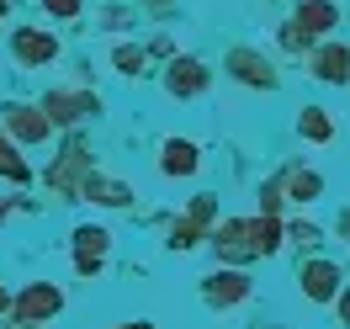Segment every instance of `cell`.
I'll use <instances>...</instances> for the list:
<instances>
[{
	"label": "cell",
	"instance_id": "1",
	"mask_svg": "<svg viewBox=\"0 0 350 329\" xmlns=\"http://www.w3.org/2000/svg\"><path fill=\"white\" fill-rule=\"evenodd\" d=\"M11 319H22V324H53L59 313H64V287L59 282H27L22 292H11V308H5Z\"/></svg>",
	"mask_w": 350,
	"mask_h": 329
},
{
	"label": "cell",
	"instance_id": "2",
	"mask_svg": "<svg viewBox=\"0 0 350 329\" xmlns=\"http://www.w3.org/2000/svg\"><path fill=\"white\" fill-rule=\"evenodd\" d=\"M38 107H43L48 128H80L85 117L101 111V96H96V90H48Z\"/></svg>",
	"mask_w": 350,
	"mask_h": 329
},
{
	"label": "cell",
	"instance_id": "3",
	"mask_svg": "<svg viewBox=\"0 0 350 329\" xmlns=\"http://www.w3.org/2000/svg\"><path fill=\"white\" fill-rule=\"evenodd\" d=\"M0 128L11 133L22 149H38V144H48V138H53V128H48V117H43V107H38V101H5Z\"/></svg>",
	"mask_w": 350,
	"mask_h": 329
},
{
	"label": "cell",
	"instance_id": "4",
	"mask_svg": "<svg viewBox=\"0 0 350 329\" xmlns=\"http://www.w3.org/2000/svg\"><path fill=\"white\" fill-rule=\"evenodd\" d=\"M85 170H90V149H85V138H69L64 154L48 165V176H43V181H48V192H53L59 202H75V186H80V176H85Z\"/></svg>",
	"mask_w": 350,
	"mask_h": 329
},
{
	"label": "cell",
	"instance_id": "5",
	"mask_svg": "<svg viewBox=\"0 0 350 329\" xmlns=\"http://www.w3.org/2000/svg\"><path fill=\"white\" fill-rule=\"evenodd\" d=\"M223 69H228L239 85H250V90H276V85H282V75H276V64H271V53H260V48H228Z\"/></svg>",
	"mask_w": 350,
	"mask_h": 329
},
{
	"label": "cell",
	"instance_id": "6",
	"mask_svg": "<svg viewBox=\"0 0 350 329\" xmlns=\"http://www.w3.org/2000/svg\"><path fill=\"white\" fill-rule=\"evenodd\" d=\"M69 250H75V271L80 276H101V265L111 255V228L107 223H80L69 234Z\"/></svg>",
	"mask_w": 350,
	"mask_h": 329
},
{
	"label": "cell",
	"instance_id": "7",
	"mask_svg": "<svg viewBox=\"0 0 350 329\" xmlns=\"http://www.w3.org/2000/svg\"><path fill=\"white\" fill-rule=\"evenodd\" d=\"M250 292H255V282L239 265H218V271L202 276V303L207 308H239V303H250Z\"/></svg>",
	"mask_w": 350,
	"mask_h": 329
},
{
	"label": "cell",
	"instance_id": "8",
	"mask_svg": "<svg viewBox=\"0 0 350 329\" xmlns=\"http://www.w3.org/2000/svg\"><path fill=\"white\" fill-rule=\"evenodd\" d=\"M345 287V271L340 261H324V255H308L297 265V292H303L308 303H334V292Z\"/></svg>",
	"mask_w": 350,
	"mask_h": 329
},
{
	"label": "cell",
	"instance_id": "9",
	"mask_svg": "<svg viewBox=\"0 0 350 329\" xmlns=\"http://www.w3.org/2000/svg\"><path fill=\"white\" fill-rule=\"evenodd\" d=\"M11 59L22 69H43L59 59V32L53 27H16L11 32Z\"/></svg>",
	"mask_w": 350,
	"mask_h": 329
},
{
	"label": "cell",
	"instance_id": "10",
	"mask_svg": "<svg viewBox=\"0 0 350 329\" xmlns=\"http://www.w3.org/2000/svg\"><path fill=\"white\" fill-rule=\"evenodd\" d=\"M308 75L313 80H324V85H345L350 80V48L329 32V38H319V43L308 48Z\"/></svg>",
	"mask_w": 350,
	"mask_h": 329
},
{
	"label": "cell",
	"instance_id": "11",
	"mask_svg": "<svg viewBox=\"0 0 350 329\" xmlns=\"http://www.w3.org/2000/svg\"><path fill=\"white\" fill-rule=\"evenodd\" d=\"M133 192L128 181H117V176H101L96 165H90L85 176H80V186H75V202H96V207H133Z\"/></svg>",
	"mask_w": 350,
	"mask_h": 329
},
{
	"label": "cell",
	"instance_id": "12",
	"mask_svg": "<svg viewBox=\"0 0 350 329\" xmlns=\"http://www.w3.org/2000/svg\"><path fill=\"white\" fill-rule=\"evenodd\" d=\"M197 170H202V144H197V138L170 133V138L159 144V176H165V181H180V176H197Z\"/></svg>",
	"mask_w": 350,
	"mask_h": 329
},
{
	"label": "cell",
	"instance_id": "13",
	"mask_svg": "<svg viewBox=\"0 0 350 329\" xmlns=\"http://www.w3.org/2000/svg\"><path fill=\"white\" fill-rule=\"evenodd\" d=\"M207 244H213V255H218L223 265L255 261V255H250V239H244V218H213V228H207Z\"/></svg>",
	"mask_w": 350,
	"mask_h": 329
},
{
	"label": "cell",
	"instance_id": "14",
	"mask_svg": "<svg viewBox=\"0 0 350 329\" xmlns=\"http://www.w3.org/2000/svg\"><path fill=\"white\" fill-rule=\"evenodd\" d=\"M244 239H250V255H255V261L282 255V244H286L282 213H255V218H244Z\"/></svg>",
	"mask_w": 350,
	"mask_h": 329
},
{
	"label": "cell",
	"instance_id": "15",
	"mask_svg": "<svg viewBox=\"0 0 350 329\" xmlns=\"http://www.w3.org/2000/svg\"><path fill=\"white\" fill-rule=\"evenodd\" d=\"M207 85H213V69L202 64V59H180V53L170 59V69H165V90L170 96L186 101V96H202Z\"/></svg>",
	"mask_w": 350,
	"mask_h": 329
},
{
	"label": "cell",
	"instance_id": "16",
	"mask_svg": "<svg viewBox=\"0 0 350 329\" xmlns=\"http://www.w3.org/2000/svg\"><path fill=\"white\" fill-rule=\"evenodd\" d=\"M292 22L303 27L308 38H329L340 27V5L334 0H292Z\"/></svg>",
	"mask_w": 350,
	"mask_h": 329
},
{
	"label": "cell",
	"instance_id": "17",
	"mask_svg": "<svg viewBox=\"0 0 350 329\" xmlns=\"http://www.w3.org/2000/svg\"><path fill=\"white\" fill-rule=\"evenodd\" d=\"M282 197L297 202V207H308V202L324 197V176H319V170H286L282 176Z\"/></svg>",
	"mask_w": 350,
	"mask_h": 329
},
{
	"label": "cell",
	"instance_id": "18",
	"mask_svg": "<svg viewBox=\"0 0 350 329\" xmlns=\"http://www.w3.org/2000/svg\"><path fill=\"white\" fill-rule=\"evenodd\" d=\"M0 181H16V186H27V181H32V165H27L22 144H16L5 128H0Z\"/></svg>",
	"mask_w": 350,
	"mask_h": 329
},
{
	"label": "cell",
	"instance_id": "19",
	"mask_svg": "<svg viewBox=\"0 0 350 329\" xmlns=\"http://www.w3.org/2000/svg\"><path fill=\"white\" fill-rule=\"evenodd\" d=\"M297 133H303L308 144H334V117H329V107H303L297 111Z\"/></svg>",
	"mask_w": 350,
	"mask_h": 329
},
{
	"label": "cell",
	"instance_id": "20",
	"mask_svg": "<svg viewBox=\"0 0 350 329\" xmlns=\"http://www.w3.org/2000/svg\"><path fill=\"white\" fill-rule=\"evenodd\" d=\"M165 244H170V250H180V255H191V250H202V244H207V228H202V223H191V218H170Z\"/></svg>",
	"mask_w": 350,
	"mask_h": 329
},
{
	"label": "cell",
	"instance_id": "21",
	"mask_svg": "<svg viewBox=\"0 0 350 329\" xmlns=\"http://www.w3.org/2000/svg\"><path fill=\"white\" fill-rule=\"evenodd\" d=\"M144 64H149V48H138V43L111 48V69H117V75H144Z\"/></svg>",
	"mask_w": 350,
	"mask_h": 329
},
{
	"label": "cell",
	"instance_id": "22",
	"mask_svg": "<svg viewBox=\"0 0 350 329\" xmlns=\"http://www.w3.org/2000/svg\"><path fill=\"white\" fill-rule=\"evenodd\" d=\"M282 228H286V239L303 244V250H319V244H324V228L313 218H292V223H282Z\"/></svg>",
	"mask_w": 350,
	"mask_h": 329
},
{
	"label": "cell",
	"instance_id": "23",
	"mask_svg": "<svg viewBox=\"0 0 350 329\" xmlns=\"http://www.w3.org/2000/svg\"><path fill=\"white\" fill-rule=\"evenodd\" d=\"M276 43H282L286 53H308V48L319 43V38H308V32H303L297 22H282V32H276Z\"/></svg>",
	"mask_w": 350,
	"mask_h": 329
},
{
	"label": "cell",
	"instance_id": "24",
	"mask_svg": "<svg viewBox=\"0 0 350 329\" xmlns=\"http://www.w3.org/2000/svg\"><path fill=\"white\" fill-rule=\"evenodd\" d=\"M186 218L207 228V223L218 218V197H213V192H202V197H191V202H186Z\"/></svg>",
	"mask_w": 350,
	"mask_h": 329
},
{
	"label": "cell",
	"instance_id": "25",
	"mask_svg": "<svg viewBox=\"0 0 350 329\" xmlns=\"http://www.w3.org/2000/svg\"><path fill=\"white\" fill-rule=\"evenodd\" d=\"M282 176H286V170H282ZM282 176H276V181H265V186H260V213H282Z\"/></svg>",
	"mask_w": 350,
	"mask_h": 329
},
{
	"label": "cell",
	"instance_id": "26",
	"mask_svg": "<svg viewBox=\"0 0 350 329\" xmlns=\"http://www.w3.org/2000/svg\"><path fill=\"white\" fill-rule=\"evenodd\" d=\"M48 16H59V22H75L80 11H85V0H43Z\"/></svg>",
	"mask_w": 350,
	"mask_h": 329
},
{
	"label": "cell",
	"instance_id": "27",
	"mask_svg": "<svg viewBox=\"0 0 350 329\" xmlns=\"http://www.w3.org/2000/svg\"><path fill=\"white\" fill-rule=\"evenodd\" d=\"M111 329H154L149 319H122V324H111Z\"/></svg>",
	"mask_w": 350,
	"mask_h": 329
},
{
	"label": "cell",
	"instance_id": "28",
	"mask_svg": "<svg viewBox=\"0 0 350 329\" xmlns=\"http://www.w3.org/2000/svg\"><path fill=\"white\" fill-rule=\"evenodd\" d=\"M5 308H11V287L0 282V313H5Z\"/></svg>",
	"mask_w": 350,
	"mask_h": 329
},
{
	"label": "cell",
	"instance_id": "29",
	"mask_svg": "<svg viewBox=\"0 0 350 329\" xmlns=\"http://www.w3.org/2000/svg\"><path fill=\"white\" fill-rule=\"evenodd\" d=\"M5 16H11V0H0V22H5Z\"/></svg>",
	"mask_w": 350,
	"mask_h": 329
}]
</instances>
